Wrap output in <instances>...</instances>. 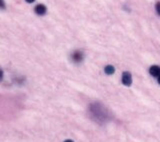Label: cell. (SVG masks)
Returning <instances> with one entry per match:
<instances>
[{
  "label": "cell",
  "mask_w": 160,
  "mask_h": 142,
  "mask_svg": "<svg viewBox=\"0 0 160 142\" xmlns=\"http://www.w3.org/2000/svg\"><path fill=\"white\" fill-rule=\"evenodd\" d=\"M122 83L126 86H130L132 83V77L130 72L128 71H125V72L122 73Z\"/></svg>",
  "instance_id": "6da1fadb"
},
{
  "label": "cell",
  "mask_w": 160,
  "mask_h": 142,
  "mask_svg": "<svg viewBox=\"0 0 160 142\" xmlns=\"http://www.w3.org/2000/svg\"><path fill=\"white\" fill-rule=\"evenodd\" d=\"M83 58H84L83 53H82L81 51H79V50L75 51L74 53L72 54V60L74 62H76V63H78V62H81L82 60H83Z\"/></svg>",
  "instance_id": "7a4b0ae2"
},
{
  "label": "cell",
  "mask_w": 160,
  "mask_h": 142,
  "mask_svg": "<svg viewBox=\"0 0 160 142\" xmlns=\"http://www.w3.org/2000/svg\"><path fill=\"white\" fill-rule=\"evenodd\" d=\"M35 12L38 15H44L46 13V6L43 4H38V5L35 7Z\"/></svg>",
  "instance_id": "3957f363"
},
{
  "label": "cell",
  "mask_w": 160,
  "mask_h": 142,
  "mask_svg": "<svg viewBox=\"0 0 160 142\" xmlns=\"http://www.w3.org/2000/svg\"><path fill=\"white\" fill-rule=\"evenodd\" d=\"M149 73H150L152 76L158 77L160 75V67L159 66H156V65L151 66V67L149 68Z\"/></svg>",
  "instance_id": "277c9868"
},
{
  "label": "cell",
  "mask_w": 160,
  "mask_h": 142,
  "mask_svg": "<svg viewBox=\"0 0 160 142\" xmlns=\"http://www.w3.org/2000/svg\"><path fill=\"white\" fill-rule=\"evenodd\" d=\"M104 71H105V73H106V74L111 75V74H113V73H114L115 69H114V67H113L112 65H107L106 67H105Z\"/></svg>",
  "instance_id": "5b68a950"
},
{
  "label": "cell",
  "mask_w": 160,
  "mask_h": 142,
  "mask_svg": "<svg viewBox=\"0 0 160 142\" xmlns=\"http://www.w3.org/2000/svg\"><path fill=\"white\" fill-rule=\"evenodd\" d=\"M0 8L1 9H5V3H4L3 0H0Z\"/></svg>",
  "instance_id": "8992f818"
},
{
  "label": "cell",
  "mask_w": 160,
  "mask_h": 142,
  "mask_svg": "<svg viewBox=\"0 0 160 142\" xmlns=\"http://www.w3.org/2000/svg\"><path fill=\"white\" fill-rule=\"evenodd\" d=\"M155 7H156V11H157V13H158L159 15H160V2H158V3L156 4V6H155Z\"/></svg>",
  "instance_id": "52a82bcc"
},
{
  "label": "cell",
  "mask_w": 160,
  "mask_h": 142,
  "mask_svg": "<svg viewBox=\"0 0 160 142\" xmlns=\"http://www.w3.org/2000/svg\"><path fill=\"white\" fill-rule=\"evenodd\" d=\"M2 78H3V71L0 69V80H2Z\"/></svg>",
  "instance_id": "ba28073f"
},
{
  "label": "cell",
  "mask_w": 160,
  "mask_h": 142,
  "mask_svg": "<svg viewBox=\"0 0 160 142\" xmlns=\"http://www.w3.org/2000/svg\"><path fill=\"white\" fill-rule=\"evenodd\" d=\"M35 0H26V2H28V3H32V2H34Z\"/></svg>",
  "instance_id": "9c48e42d"
},
{
  "label": "cell",
  "mask_w": 160,
  "mask_h": 142,
  "mask_svg": "<svg viewBox=\"0 0 160 142\" xmlns=\"http://www.w3.org/2000/svg\"><path fill=\"white\" fill-rule=\"evenodd\" d=\"M157 81H158V83H159V84H160V75H159V76H158V78H157Z\"/></svg>",
  "instance_id": "30bf717a"
},
{
  "label": "cell",
  "mask_w": 160,
  "mask_h": 142,
  "mask_svg": "<svg viewBox=\"0 0 160 142\" xmlns=\"http://www.w3.org/2000/svg\"><path fill=\"white\" fill-rule=\"evenodd\" d=\"M64 142H73L72 140H70V139H68V140H65Z\"/></svg>",
  "instance_id": "8fae6325"
}]
</instances>
